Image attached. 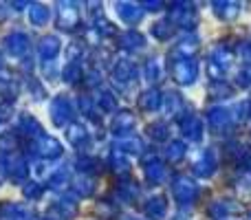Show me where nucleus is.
<instances>
[{
	"instance_id": "de8ad7c7",
	"label": "nucleus",
	"mask_w": 251,
	"mask_h": 220,
	"mask_svg": "<svg viewBox=\"0 0 251 220\" xmlns=\"http://www.w3.org/2000/svg\"><path fill=\"white\" fill-rule=\"evenodd\" d=\"M100 82H101V73L97 69H91L88 73H84V84H86L88 88L100 86Z\"/></svg>"
},
{
	"instance_id": "6e6552de",
	"label": "nucleus",
	"mask_w": 251,
	"mask_h": 220,
	"mask_svg": "<svg viewBox=\"0 0 251 220\" xmlns=\"http://www.w3.org/2000/svg\"><path fill=\"white\" fill-rule=\"evenodd\" d=\"M143 172H146V178L152 183V185H159V183L165 181V163L159 159L156 154H146L143 156Z\"/></svg>"
},
{
	"instance_id": "a211bd4d",
	"label": "nucleus",
	"mask_w": 251,
	"mask_h": 220,
	"mask_svg": "<svg viewBox=\"0 0 251 220\" xmlns=\"http://www.w3.org/2000/svg\"><path fill=\"white\" fill-rule=\"evenodd\" d=\"M161 104H163V97H161V93L156 88H148L139 97V110L143 112H156L161 108Z\"/></svg>"
},
{
	"instance_id": "603ef678",
	"label": "nucleus",
	"mask_w": 251,
	"mask_h": 220,
	"mask_svg": "<svg viewBox=\"0 0 251 220\" xmlns=\"http://www.w3.org/2000/svg\"><path fill=\"white\" fill-rule=\"evenodd\" d=\"M79 108H82V112L84 115H91V99H88V97H79Z\"/></svg>"
},
{
	"instance_id": "6ab92c4d",
	"label": "nucleus",
	"mask_w": 251,
	"mask_h": 220,
	"mask_svg": "<svg viewBox=\"0 0 251 220\" xmlns=\"http://www.w3.org/2000/svg\"><path fill=\"white\" fill-rule=\"evenodd\" d=\"M212 7H214V13L225 22H231L240 16V4L238 2H229V0H223L221 2V0H216V2H212Z\"/></svg>"
},
{
	"instance_id": "f03ea898",
	"label": "nucleus",
	"mask_w": 251,
	"mask_h": 220,
	"mask_svg": "<svg viewBox=\"0 0 251 220\" xmlns=\"http://www.w3.org/2000/svg\"><path fill=\"white\" fill-rule=\"evenodd\" d=\"M168 22L172 26H183V29H194L199 16L192 2H170V16Z\"/></svg>"
},
{
	"instance_id": "49530a36",
	"label": "nucleus",
	"mask_w": 251,
	"mask_h": 220,
	"mask_svg": "<svg viewBox=\"0 0 251 220\" xmlns=\"http://www.w3.org/2000/svg\"><path fill=\"white\" fill-rule=\"evenodd\" d=\"M77 168H79V172L88 176V172H95V168H100V165H97V161L93 159V156H82V159L77 161Z\"/></svg>"
},
{
	"instance_id": "a19ab883",
	"label": "nucleus",
	"mask_w": 251,
	"mask_h": 220,
	"mask_svg": "<svg viewBox=\"0 0 251 220\" xmlns=\"http://www.w3.org/2000/svg\"><path fill=\"white\" fill-rule=\"evenodd\" d=\"M93 31H95L97 35H115V26L101 16L95 18V26H93Z\"/></svg>"
},
{
	"instance_id": "f3484780",
	"label": "nucleus",
	"mask_w": 251,
	"mask_h": 220,
	"mask_svg": "<svg viewBox=\"0 0 251 220\" xmlns=\"http://www.w3.org/2000/svg\"><path fill=\"white\" fill-rule=\"evenodd\" d=\"M134 79V64L128 60H119L117 66L113 69V82L117 86H128Z\"/></svg>"
},
{
	"instance_id": "cd10ccee",
	"label": "nucleus",
	"mask_w": 251,
	"mask_h": 220,
	"mask_svg": "<svg viewBox=\"0 0 251 220\" xmlns=\"http://www.w3.org/2000/svg\"><path fill=\"white\" fill-rule=\"evenodd\" d=\"M187 154V147L183 141H170L168 147H165V159L170 161V163H178V161H183Z\"/></svg>"
},
{
	"instance_id": "393cba45",
	"label": "nucleus",
	"mask_w": 251,
	"mask_h": 220,
	"mask_svg": "<svg viewBox=\"0 0 251 220\" xmlns=\"http://www.w3.org/2000/svg\"><path fill=\"white\" fill-rule=\"evenodd\" d=\"M73 192L79 198H91V196L95 194V181H93L91 176H86V174H82V176L73 183Z\"/></svg>"
},
{
	"instance_id": "9b49d317",
	"label": "nucleus",
	"mask_w": 251,
	"mask_h": 220,
	"mask_svg": "<svg viewBox=\"0 0 251 220\" xmlns=\"http://www.w3.org/2000/svg\"><path fill=\"white\" fill-rule=\"evenodd\" d=\"M38 152L40 156H42L44 161L49 159H57V156H62V152H64V147H62V143L57 141L55 137H51V134H42V137L38 139Z\"/></svg>"
},
{
	"instance_id": "7c9ffc66",
	"label": "nucleus",
	"mask_w": 251,
	"mask_h": 220,
	"mask_svg": "<svg viewBox=\"0 0 251 220\" xmlns=\"http://www.w3.org/2000/svg\"><path fill=\"white\" fill-rule=\"evenodd\" d=\"M207 93L212 99H227V97H234V86H229L227 82H212Z\"/></svg>"
},
{
	"instance_id": "dca6fc26",
	"label": "nucleus",
	"mask_w": 251,
	"mask_h": 220,
	"mask_svg": "<svg viewBox=\"0 0 251 220\" xmlns=\"http://www.w3.org/2000/svg\"><path fill=\"white\" fill-rule=\"evenodd\" d=\"M143 214L150 220H163L165 214H168V200H165V196H152L143 205Z\"/></svg>"
},
{
	"instance_id": "8fccbe9b",
	"label": "nucleus",
	"mask_w": 251,
	"mask_h": 220,
	"mask_svg": "<svg viewBox=\"0 0 251 220\" xmlns=\"http://www.w3.org/2000/svg\"><path fill=\"white\" fill-rule=\"evenodd\" d=\"M4 146H9V150H13V147H16L18 146V141H16V137H13V134H4V137H2V141H0V147H2V150H4Z\"/></svg>"
},
{
	"instance_id": "423d86ee",
	"label": "nucleus",
	"mask_w": 251,
	"mask_h": 220,
	"mask_svg": "<svg viewBox=\"0 0 251 220\" xmlns=\"http://www.w3.org/2000/svg\"><path fill=\"white\" fill-rule=\"evenodd\" d=\"M57 26L62 31H75L79 26V9L73 2H57Z\"/></svg>"
},
{
	"instance_id": "c03bdc74",
	"label": "nucleus",
	"mask_w": 251,
	"mask_h": 220,
	"mask_svg": "<svg viewBox=\"0 0 251 220\" xmlns=\"http://www.w3.org/2000/svg\"><path fill=\"white\" fill-rule=\"evenodd\" d=\"M236 84H238L240 88H249L251 86V64L240 66L238 75H236Z\"/></svg>"
},
{
	"instance_id": "37998d69",
	"label": "nucleus",
	"mask_w": 251,
	"mask_h": 220,
	"mask_svg": "<svg viewBox=\"0 0 251 220\" xmlns=\"http://www.w3.org/2000/svg\"><path fill=\"white\" fill-rule=\"evenodd\" d=\"M82 55H84V42H71V47L66 49V57H69V62L79 64Z\"/></svg>"
},
{
	"instance_id": "5701e85b",
	"label": "nucleus",
	"mask_w": 251,
	"mask_h": 220,
	"mask_svg": "<svg viewBox=\"0 0 251 220\" xmlns=\"http://www.w3.org/2000/svg\"><path fill=\"white\" fill-rule=\"evenodd\" d=\"M229 203H231V200H214V203H209L207 216L212 220H225L236 209V207H231Z\"/></svg>"
},
{
	"instance_id": "1a4fd4ad",
	"label": "nucleus",
	"mask_w": 251,
	"mask_h": 220,
	"mask_svg": "<svg viewBox=\"0 0 251 220\" xmlns=\"http://www.w3.org/2000/svg\"><path fill=\"white\" fill-rule=\"evenodd\" d=\"M115 11H117V16L122 22L134 26L143 20V11H146V9L137 2H126V0H122V2H115Z\"/></svg>"
},
{
	"instance_id": "c9c22d12",
	"label": "nucleus",
	"mask_w": 251,
	"mask_h": 220,
	"mask_svg": "<svg viewBox=\"0 0 251 220\" xmlns=\"http://www.w3.org/2000/svg\"><path fill=\"white\" fill-rule=\"evenodd\" d=\"M152 38L159 40V42H168L170 38H172V24H170L168 20H159L152 24Z\"/></svg>"
},
{
	"instance_id": "5fc2aeb1",
	"label": "nucleus",
	"mask_w": 251,
	"mask_h": 220,
	"mask_svg": "<svg viewBox=\"0 0 251 220\" xmlns=\"http://www.w3.org/2000/svg\"><path fill=\"white\" fill-rule=\"evenodd\" d=\"M174 220H185V218H183V216H176V218H174Z\"/></svg>"
},
{
	"instance_id": "2eb2a0df",
	"label": "nucleus",
	"mask_w": 251,
	"mask_h": 220,
	"mask_svg": "<svg viewBox=\"0 0 251 220\" xmlns=\"http://www.w3.org/2000/svg\"><path fill=\"white\" fill-rule=\"evenodd\" d=\"M66 139L75 147H86L88 141H91V132H88V128L84 123H71L66 128Z\"/></svg>"
},
{
	"instance_id": "4c0bfd02",
	"label": "nucleus",
	"mask_w": 251,
	"mask_h": 220,
	"mask_svg": "<svg viewBox=\"0 0 251 220\" xmlns=\"http://www.w3.org/2000/svg\"><path fill=\"white\" fill-rule=\"evenodd\" d=\"M2 212H7V220H29V212H26L22 205H11L4 203Z\"/></svg>"
},
{
	"instance_id": "72a5a7b5",
	"label": "nucleus",
	"mask_w": 251,
	"mask_h": 220,
	"mask_svg": "<svg viewBox=\"0 0 251 220\" xmlns=\"http://www.w3.org/2000/svg\"><path fill=\"white\" fill-rule=\"evenodd\" d=\"M71 183V172L66 165H62V168H57L55 172H53V176L49 178V185L53 187V190H62V187H66Z\"/></svg>"
},
{
	"instance_id": "20e7f679",
	"label": "nucleus",
	"mask_w": 251,
	"mask_h": 220,
	"mask_svg": "<svg viewBox=\"0 0 251 220\" xmlns=\"http://www.w3.org/2000/svg\"><path fill=\"white\" fill-rule=\"evenodd\" d=\"M49 112H51V121L55 128L71 125V121H73V117H75V108L66 95H57L55 99L51 101V106H49Z\"/></svg>"
},
{
	"instance_id": "b1692460",
	"label": "nucleus",
	"mask_w": 251,
	"mask_h": 220,
	"mask_svg": "<svg viewBox=\"0 0 251 220\" xmlns=\"http://www.w3.org/2000/svg\"><path fill=\"white\" fill-rule=\"evenodd\" d=\"M7 49L11 51V55H22L29 49V38L25 33H20V31H16V33H11L7 38Z\"/></svg>"
},
{
	"instance_id": "6e6d98bb",
	"label": "nucleus",
	"mask_w": 251,
	"mask_h": 220,
	"mask_svg": "<svg viewBox=\"0 0 251 220\" xmlns=\"http://www.w3.org/2000/svg\"><path fill=\"white\" fill-rule=\"evenodd\" d=\"M247 220H251V214H249V216H247Z\"/></svg>"
},
{
	"instance_id": "4be33fe9",
	"label": "nucleus",
	"mask_w": 251,
	"mask_h": 220,
	"mask_svg": "<svg viewBox=\"0 0 251 220\" xmlns=\"http://www.w3.org/2000/svg\"><path fill=\"white\" fill-rule=\"evenodd\" d=\"M49 18H51V9H49L47 4H40V2L29 4V20H31V24L44 26L49 22Z\"/></svg>"
},
{
	"instance_id": "58836bf2",
	"label": "nucleus",
	"mask_w": 251,
	"mask_h": 220,
	"mask_svg": "<svg viewBox=\"0 0 251 220\" xmlns=\"http://www.w3.org/2000/svg\"><path fill=\"white\" fill-rule=\"evenodd\" d=\"M22 128L29 130V134H33V137H42V125H40V121L35 119L33 115H22Z\"/></svg>"
},
{
	"instance_id": "a18cd8bd",
	"label": "nucleus",
	"mask_w": 251,
	"mask_h": 220,
	"mask_svg": "<svg viewBox=\"0 0 251 220\" xmlns=\"http://www.w3.org/2000/svg\"><path fill=\"white\" fill-rule=\"evenodd\" d=\"M207 75H209L212 82H225V71H223L221 66H218L216 62H212V60L207 62Z\"/></svg>"
},
{
	"instance_id": "2f4dec72",
	"label": "nucleus",
	"mask_w": 251,
	"mask_h": 220,
	"mask_svg": "<svg viewBox=\"0 0 251 220\" xmlns=\"http://www.w3.org/2000/svg\"><path fill=\"white\" fill-rule=\"evenodd\" d=\"M227 156L240 165V163H245V161L251 159V152H249L247 146H243V143H229V146H227Z\"/></svg>"
},
{
	"instance_id": "e433bc0d",
	"label": "nucleus",
	"mask_w": 251,
	"mask_h": 220,
	"mask_svg": "<svg viewBox=\"0 0 251 220\" xmlns=\"http://www.w3.org/2000/svg\"><path fill=\"white\" fill-rule=\"evenodd\" d=\"M183 97L178 93H168L165 95V110L170 112V117H178L183 112Z\"/></svg>"
},
{
	"instance_id": "c85d7f7f",
	"label": "nucleus",
	"mask_w": 251,
	"mask_h": 220,
	"mask_svg": "<svg viewBox=\"0 0 251 220\" xmlns=\"http://www.w3.org/2000/svg\"><path fill=\"white\" fill-rule=\"evenodd\" d=\"M95 104H97V108H100L101 112H106V115H113V112H117V97H115L110 91H101Z\"/></svg>"
},
{
	"instance_id": "39448f33",
	"label": "nucleus",
	"mask_w": 251,
	"mask_h": 220,
	"mask_svg": "<svg viewBox=\"0 0 251 220\" xmlns=\"http://www.w3.org/2000/svg\"><path fill=\"white\" fill-rule=\"evenodd\" d=\"M216 168H218V156H216V152H214V147H205V150L196 156L194 163H192L194 174L201 178H209L216 172Z\"/></svg>"
},
{
	"instance_id": "f257e3e1",
	"label": "nucleus",
	"mask_w": 251,
	"mask_h": 220,
	"mask_svg": "<svg viewBox=\"0 0 251 220\" xmlns=\"http://www.w3.org/2000/svg\"><path fill=\"white\" fill-rule=\"evenodd\" d=\"M170 75L178 86H190L199 79V64L194 57H176L170 62Z\"/></svg>"
},
{
	"instance_id": "c756f323",
	"label": "nucleus",
	"mask_w": 251,
	"mask_h": 220,
	"mask_svg": "<svg viewBox=\"0 0 251 220\" xmlns=\"http://www.w3.org/2000/svg\"><path fill=\"white\" fill-rule=\"evenodd\" d=\"M79 79H84L82 64H75V62H69V64H64V69H62V82L77 84Z\"/></svg>"
},
{
	"instance_id": "412c9836",
	"label": "nucleus",
	"mask_w": 251,
	"mask_h": 220,
	"mask_svg": "<svg viewBox=\"0 0 251 220\" xmlns=\"http://www.w3.org/2000/svg\"><path fill=\"white\" fill-rule=\"evenodd\" d=\"M53 212H55L62 220H73L75 216H77L79 207H77V203H75L73 198L64 196V198H60L55 205H53Z\"/></svg>"
},
{
	"instance_id": "0eeeda50",
	"label": "nucleus",
	"mask_w": 251,
	"mask_h": 220,
	"mask_svg": "<svg viewBox=\"0 0 251 220\" xmlns=\"http://www.w3.org/2000/svg\"><path fill=\"white\" fill-rule=\"evenodd\" d=\"M207 123L216 134H223L234 125V115H231V110L223 108V106H214V108L207 110Z\"/></svg>"
},
{
	"instance_id": "9d476101",
	"label": "nucleus",
	"mask_w": 251,
	"mask_h": 220,
	"mask_svg": "<svg viewBox=\"0 0 251 220\" xmlns=\"http://www.w3.org/2000/svg\"><path fill=\"white\" fill-rule=\"evenodd\" d=\"M134 125H137V117H134L130 110H119L117 115L113 117L110 130H113L115 137L124 139V137H130V132L134 130Z\"/></svg>"
},
{
	"instance_id": "7ed1b4c3",
	"label": "nucleus",
	"mask_w": 251,
	"mask_h": 220,
	"mask_svg": "<svg viewBox=\"0 0 251 220\" xmlns=\"http://www.w3.org/2000/svg\"><path fill=\"white\" fill-rule=\"evenodd\" d=\"M172 198L176 200L181 207L194 205L199 198V185L187 176H176L172 181Z\"/></svg>"
},
{
	"instance_id": "473e14b6",
	"label": "nucleus",
	"mask_w": 251,
	"mask_h": 220,
	"mask_svg": "<svg viewBox=\"0 0 251 220\" xmlns=\"http://www.w3.org/2000/svg\"><path fill=\"white\" fill-rule=\"evenodd\" d=\"M209 60H212V62H216V64L221 66L223 71H225L227 66H229V62L234 60V53H231L229 49L225 47V44H221V47H216V49H214V51H212V57H209Z\"/></svg>"
},
{
	"instance_id": "ddd939ff",
	"label": "nucleus",
	"mask_w": 251,
	"mask_h": 220,
	"mask_svg": "<svg viewBox=\"0 0 251 220\" xmlns=\"http://www.w3.org/2000/svg\"><path fill=\"white\" fill-rule=\"evenodd\" d=\"M62 51V42L57 35H44L38 44V53L44 62H53Z\"/></svg>"
},
{
	"instance_id": "f704fd0d",
	"label": "nucleus",
	"mask_w": 251,
	"mask_h": 220,
	"mask_svg": "<svg viewBox=\"0 0 251 220\" xmlns=\"http://www.w3.org/2000/svg\"><path fill=\"white\" fill-rule=\"evenodd\" d=\"M148 137L154 139V141H168L170 137V128L165 121H152L150 125H148Z\"/></svg>"
},
{
	"instance_id": "aec40b11",
	"label": "nucleus",
	"mask_w": 251,
	"mask_h": 220,
	"mask_svg": "<svg viewBox=\"0 0 251 220\" xmlns=\"http://www.w3.org/2000/svg\"><path fill=\"white\" fill-rule=\"evenodd\" d=\"M115 152H122L126 156L128 154H143V141L139 137H134V134H130V137H124L115 143Z\"/></svg>"
},
{
	"instance_id": "a878e982",
	"label": "nucleus",
	"mask_w": 251,
	"mask_h": 220,
	"mask_svg": "<svg viewBox=\"0 0 251 220\" xmlns=\"http://www.w3.org/2000/svg\"><path fill=\"white\" fill-rule=\"evenodd\" d=\"M110 168H113V172L117 174V176H128L132 163H130V159L126 154H122V152H113V156H110Z\"/></svg>"
},
{
	"instance_id": "ea45409f",
	"label": "nucleus",
	"mask_w": 251,
	"mask_h": 220,
	"mask_svg": "<svg viewBox=\"0 0 251 220\" xmlns=\"http://www.w3.org/2000/svg\"><path fill=\"white\" fill-rule=\"evenodd\" d=\"M146 79H150V82H159V79H161V62L156 60V57L148 60V64H146Z\"/></svg>"
},
{
	"instance_id": "3c124183",
	"label": "nucleus",
	"mask_w": 251,
	"mask_h": 220,
	"mask_svg": "<svg viewBox=\"0 0 251 220\" xmlns=\"http://www.w3.org/2000/svg\"><path fill=\"white\" fill-rule=\"evenodd\" d=\"M141 7H146V11H161L165 4L159 2V0H154V2H141Z\"/></svg>"
},
{
	"instance_id": "f8f14e48",
	"label": "nucleus",
	"mask_w": 251,
	"mask_h": 220,
	"mask_svg": "<svg viewBox=\"0 0 251 220\" xmlns=\"http://www.w3.org/2000/svg\"><path fill=\"white\" fill-rule=\"evenodd\" d=\"M181 132H183V137H187L190 141H201V137H203V121H201V117L192 115V112L183 115L181 117Z\"/></svg>"
},
{
	"instance_id": "864d4df0",
	"label": "nucleus",
	"mask_w": 251,
	"mask_h": 220,
	"mask_svg": "<svg viewBox=\"0 0 251 220\" xmlns=\"http://www.w3.org/2000/svg\"><path fill=\"white\" fill-rule=\"evenodd\" d=\"M122 220H137V218H132V216H124Z\"/></svg>"
},
{
	"instance_id": "79ce46f5",
	"label": "nucleus",
	"mask_w": 251,
	"mask_h": 220,
	"mask_svg": "<svg viewBox=\"0 0 251 220\" xmlns=\"http://www.w3.org/2000/svg\"><path fill=\"white\" fill-rule=\"evenodd\" d=\"M119 192H122V196L126 200H134L139 196V185H137V181H126L119 185Z\"/></svg>"
},
{
	"instance_id": "09e8293b",
	"label": "nucleus",
	"mask_w": 251,
	"mask_h": 220,
	"mask_svg": "<svg viewBox=\"0 0 251 220\" xmlns=\"http://www.w3.org/2000/svg\"><path fill=\"white\" fill-rule=\"evenodd\" d=\"M25 196L26 198H40L42 196V187L38 185V183H26V187H25Z\"/></svg>"
},
{
	"instance_id": "4468645a",
	"label": "nucleus",
	"mask_w": 251,
	"mask_h": 220,
	"mask_svg": "<svg viewBox=\"0 0 251 220\" xmlns=\"http://www.w3.org/2000/svg\"><path fill=\"white\" fill-rule=\"evenodd\" d=\"M117 42H119V47L126 49V51H130V53L146 49V38H143L139 31H134V29L122 31V33H119V38H117Z\"/></svg>"
},
{
	"instance_id": "bb28decb",
	"label": "nucleus",
	"mask_w": 251,
	"mask_h": 220,
	"mask_svg": "<svg viewBox=\"0 0 251 220\" xmlns=\"http://www.w3.org/2000/svg\"><path fill=\"white\" fill-rule=\"evenodd\" d=\"M174 51L181 57H192L196 51H199V38L196 35H187V38H181Z\"/></svg>"
}]
</instances>
